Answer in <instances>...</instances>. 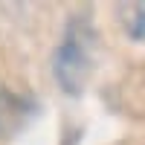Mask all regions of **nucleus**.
I'll return each instance as SVG.
<instances>
[{"label": "nucleus", "instance_id": "f257e3e1", "mask_svg": "<svg viewBox=\"0 0 145 145\" xmlns=\"http://www.w3.org/2000/svg\"><path fill=\"white\" fill-rule=\"evenodd\" d=\"M87 58H90V44L84 29H67L61 46L55 52V78L61 81V87L76 93L81 87V78L87 72Z\"/></svg>", "mask_w": 145, "mask_h": 145}, {"label": "nucleus", "instance_id": "f03ea898", "mask_svg": "<svg viewBox=\"0 0 145 145\" xmlns=\"http://www.w3.org/2000/svg\"><path fill=\"white\" fill-rule=\"evenodd\" d=\"M119 18H122L125 29L134 35L137 41H145V3H131L119 9Z\"/></svg>", "mask_w": 145, "mask_h": 145}]
</instances>
